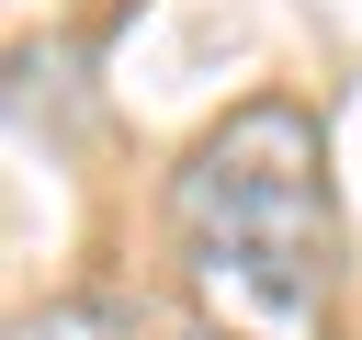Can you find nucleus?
<instances>
[{"mask_svg":"<svg viewBox=\"0 0 362 340\" xmlns=\"http://www.w3.org/2000/svg\"><path fill=\"white\" fill-rule=\"evenodd\" d=\"M181 283L215 340H317L328 329V136L305 102H238L170 170Z\"/></svg>","mask_w":362,"mask_h":340,"instance_id":"f257e3e1","label":"nucleus"},{"mask_svg":"<svg viewBox=\"0 0 362 340\" xmlns=\"http://www.w3.org/2000/svg\"><path fill=\"white\" fill-rule=\"evenodd\" d=\"M11 340H136V317L113 295H57V306H23Z\"/></svg>","mask_w":362,"mask_h":340,"instance_id":"f03ea898","label":"nucleus"},{"mask_svg":"<svg viewBox=\"0 0 362 340\" xmlns=\"http://www.w3.org/2000/svg\"><path fill=\"white\" fill-rule=\"evenodd\" d=\"M192 340H215V329H192Z\"/></svg>","mask_w":362,"mask_h":340,"instance_id":"7ed1b4c3","label":"nucleus"}]
</instances>
